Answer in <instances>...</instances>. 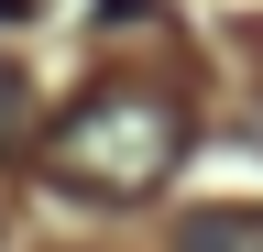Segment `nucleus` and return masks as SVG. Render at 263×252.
Returning a JSON list of instances; mask_svg holds the SVG:
<instances>
[{
	"instance_id": "nucleus-1",
	"label": "nucleus",
	"mask_w": 263,
	"mask_h": 252,
	"mask_svg": "<svg viewBox=\"0 0 263 252\" xmlns=\"http://www.w3.org/2000/svg\"><path fill=\"white\" fill-rule=\"evenodd\" d=\"M186 153V110L164 88H88L77 110L44 132V165L77 198H154Z\"/></svg>"
},
{
	"instance_id": "nucleus-2",
	"label": "nucleus",
	"mask_w": 263,
	"mask_h": 252,
	"mask_svg": "<svg viewBox=\"0 0 263 252\" xmlns=\"http://www.w3.org/2000/svg\"><path fill=\"white\" fill-rule=\"evenodd\" d=\"M176 252H263V208H197L176 230Z\"/></svg>"
},
{
	"instance_id": "nucleus-3",
	"label": "nucleus",
	"mask_w": 263,
	"mask_h": 252,
	"mask_svg": "<svg viewBox=\"0 0 263 252\" xmlns=\"http://www.w3.org/2000/svg\"><path fill=\"white\" fill-rule=\"evenodd\" d=\"M0 132H22V88H11V66H0Z\"/></svg>"
},
{
	"instance_id": "nucleus-4",
	"label": "nucleus",
	"mask_w": 263,
	"mask_h": 252,
	"mask_svg": "<svg viewBox=\"0 0 263 252\" xmlns=\"http://www.w3.org/2000/svg\"><path fill=\"white\" fill-rule=\"evenodd\" d=\"M22 11H33V0H0V22H22Z\"/></svg>"
}]
</instances>
